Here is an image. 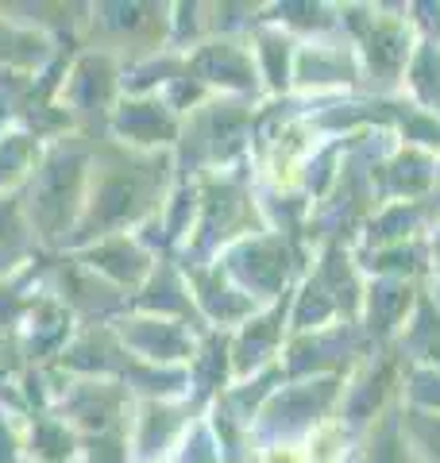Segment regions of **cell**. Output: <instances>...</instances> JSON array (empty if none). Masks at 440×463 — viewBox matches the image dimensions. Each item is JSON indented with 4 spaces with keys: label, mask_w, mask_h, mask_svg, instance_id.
Returning <instances> with one entry per match:
<instances>
[{
    "label": "cell",
    "mask_w": 440,
    "mask_h": 463,
    "mask_svg": "<svg viewBox=\"0 0 440 463\" xmlns=\"http://www.w3.org/2000/svg\"><path fill=\"white\" fill-rule=\"evenodd\" d=\"M375 463H406V448H402V440L394 437V432H387V437L378 440V448H375Z\"/></svg>",
    "instance_id": "cell-1"
}]
</instances>
